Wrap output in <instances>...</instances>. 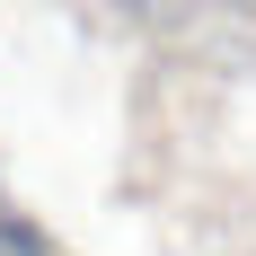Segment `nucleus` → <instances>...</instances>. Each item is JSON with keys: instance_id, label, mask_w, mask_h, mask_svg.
<instances>
[{"instance_id": "1", "label": "nucleus", "mask_w": 256, "mask_h": 256, "mask_svg": "<svg viewBox=\"0 0 256 256\" xmlns=\"http://www.w3.org/2000/svg\"><path fill=\"white\" fill-rule=\"evenodd\" d=\"M0 248H9V256H44V238L26 230V221H0Z\"/></svg>"}]
</instances>
